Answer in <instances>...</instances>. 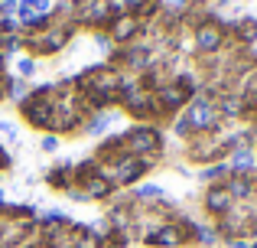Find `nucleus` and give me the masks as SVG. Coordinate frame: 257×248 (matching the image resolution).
<instances>
[{
    "label": "nucleus",
    "instance_id": "20e7f679",
    "mask_svg": "<svg viewBox=\"0 0 257 248\" xmlns=\"http://www.w3.org/2000/svg\"><path fill=\"white\" fill-rule=\"evenodd\" d=\"M56 147H59V137H56V134H46V137L39 140V150H43V153H52Z\"/></svg>",
    "mask_w": 257,
    "mask_h": 248
},
{
    "label": "nucleus",
    "instance_id": "39448f33",
    "mask_svg": "<svg viewBox=\"0 0 257 248\" xmlns=\"http://www.w3.org/2000/svg\"><path fill=\"white\" fill-rule=\"evenodd\" d=\"M186 4H189V7H205L208 0H186Z\"/></svg>",
    "mask_w": 257,
    "mask_h": 248
},
{
    "label": "nucleus",
    "instance_id": "7ed1b4c3",
    "mask_svg": "<svg viewBox=\"0 0 257 248\" xmlns=\"http://www.w3.org/2000/svg\"><path fill=\"white\" fill-rule=\"evenodd\" d=\"M33 72H36V62H33L30 56H20V59H17V75H20V78L26 82V78H30Z\"/></svg>",
    "mask_w": 257,
    "mask_h": 248
},
{
    "label": "nucleus",
    "instance_id": "f03ea898",
    "mask_svg": "<svg viewBox=\"0 0 257 248\" xmlns=\"http://www.w3.org/2000/svg\"><path fill=\"white\" fill-rule=\"evenodd\" d=\"M225 180H228V177H225ZM225 180H221V183H208L205 193H202V209H205L208 216L215 219V222H218V219L234 206V199H231V193H228Z\"/></svg>",
    "mask_w": 257,
    "mask_h": 248
},
{
    "label": "nucleus",
    "instance_id": "423d86ee",
    "mask_svg": "<svg viewBox=\"0 0 257 248\" xmlns=\"http://www.w3.org/2000/svg\"><path fill=\"white\" fill-rule=\"evenodd\" d=\"M7 203V193H4V186H0V206H4Z\"/></svg>",
    "mask_w": 257,
    "mask_h": 248
},
{
    "label": "nucleus",
    "instance_id": "f257e3e1",
    "mask_svg": "<svg viewBox=\"0 0 257 248\" xmlns=\"http://www.w3.org/2000/svg\"><path fill=\"white\" fill-rule=\"evenodd\" d=\"M120 144H124V153L140 157L153 167L163 157V147H166L157 124H134V127H127V131H120Z\"/></svg>",
    "mask_w": 257,
    "mask_h": 248
}]
</instances>
